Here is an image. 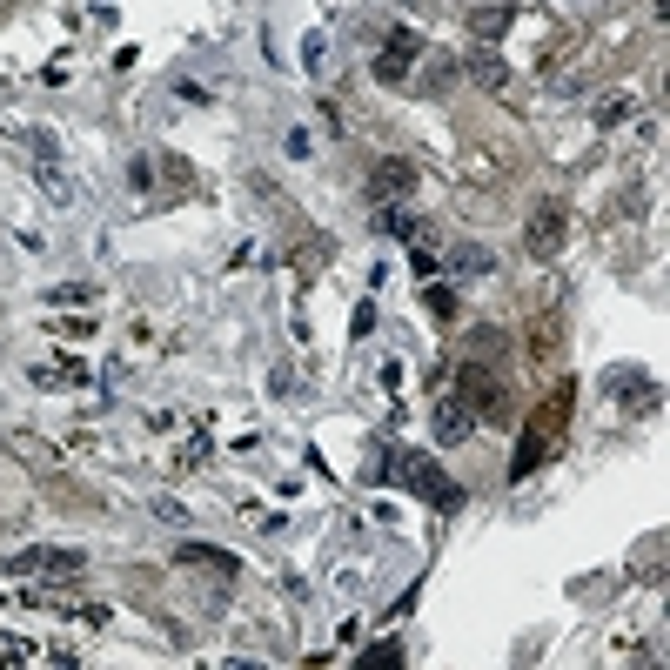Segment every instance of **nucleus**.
<instances>
[{"instance_id": "39448f33", "label": "nucleus", "mask_w": 670, "mask_h": 670, "mask_svg": "<svg viewBox=\"0 0 670 670\" xmlns=\"http://www.w3.org/2000/svg\"><path fill=\"white\" fill-rule=\"evenodd\" d=\"M416 188H423V168H416V161H402V155H389V161L369 168V201H376V208H402Z\"/></svg>"}, {"instance_id": "4468645a", "label": "nucleus", "mask_w": 670, "mask_h": 670, "mask_svg": "<svg viewBox=\"0 0 670 670\" xmlns=\"http://www.w3.org/2000/svg\"><path fill=\"white\" fill-rule=\"evenodd\" d=\"M54 329H61L67 342H88V335H94V315H61V322H54Z\"/></svg>"}, {"instance_id": "f03ea898", "label": "nucleus", "mask_w": 670, "mask_h": 670, "mask_svg": "<svg viewBox=\"0 0 670 670\" xmlns=\"http://www.w3.org/2000/svg\"><path fill=\"white\" fill-rule=\"evenodd\" d=\"M389 469H396L402 490L423 496V503H436V510H456V503H463V496H456V483H449V476L429 463V456H416V449H396V456H389Z\"/></svg>"}, {"instance_id": "f3484780", "label": "nucleus", "mask_w": 670, "mask_h": 670, "mask_svg": "<svg viewBox=\"0 0 670 670\" xmlns=\"http://www.w3.org/2000/svg\"><path fill=\"white\" fill-rule=\"evenodd\" d=\"M155 516H161V523H188V510H181L175 496H155Z\"/></svg>"}, {"instance_id": "9b49d317", "label": "nucleus", "mask_w": 670, "mask_h": 670, "mask_svg": "<svg viewBox=\"0 0 670 670\" xmlns=\"http://www.w3.org/2000/svg\"><path fill=\"white\" fill-rule=\"evenodd\" d=\"M449 268H456L463 282H476V275H490V268H496V255H490V248H476V242H463L456 255H449Z\"/></svg>"}, {"instance_id": "20e7f679", "label": "nucleus", "mask_w": 670, "mask_h": 670, "mask_svg": "<svg viewBox=\"0 0 670 670\" xmlns=\"http://www.w3.org/2000/svg\"><path fill=\"white\" fill-rule=\"evenodd\" d=\"M0 570H7V577H81V570H88V557H81V550H47V543H27V550H14Z\"/></svg>"}, {"instance_id": "ddd939ff", "label": "nucleus", "mask_w": 670, "mask_h": 670, "mask_svg": "<svg viewBox=\"0 0 670 670\" xmlns=\"http://www.w3.org/2000/svg\"><path fill=\"white\" fill-rule=\"evenodd\" d=\"M630 108H637L630 94H610V101L597 108V128H617V121H630Z\"/></svg>"}, {"instance_id": "f8f14e48", "label": "nucleus", "mask_w": 670, "mask_h": 670, "mask_svg": "<svg viewBox=\"0 0 670 670\" xmlns=\"http://www.w3.org/2000/svg\"><path fill=\"white\" fill-rule=\"evenodd\" d=\"M423 309H429V315H443V322H449V315H456V289L429 275V282H423Z\"/></svg>"}, {"instance_id": "f257e3e1", "label": "nucleus", "mask_w": 670, "mask_h": 670, "mask_svg": "<svg viewBox=\"0 0 670 670\" xmlns=\"http://www.w3.org/2000/svg\"><path fill=\"white\" fill-rule=\"evenodd\" d=\"M570 409H577V382L563 376L557 389L530 409V423H523V436H516V456H510V476H516V483H523V476H536V469L557 456L563 429H570Z\"/></svg>"}, {"instance_id": "dca6fc26", "label": "nucleus", "mask_w": 670, "mask_h": 670, "mask_svg": "<svg viewBox=\"0 0 670 670\" xmlns=\"http://www.w3.org/2000/svg\"><path fill=\"white\" fill-rule=\"evenodd\" d=\"M369 329H376V302H362V309H356V322H349V335H356V342H362Z\"/></svg>"}, {"instance_id": "2eb2a0df", "label": "nucleus", "mask_w": 670, "mask_h": 670, "mask_svg": "<svg viewBox=\"0 0 670 670\" xmlns=\"http://www.w3.org/2000/svg\"><path fill=\"white\" fill-rule=\"evenodd\" d=\"M128 181H134V195H148V188H155V168H148V155H134Z\"/></svg>"}, {"instance_id": "423d86ee", "label": "nucleus", "mask_w": 670, "mask_h": 670, "mask_svg": "<svg viewBox=\"0 0 670 670\" xmlns=\"http://www.w3.org/2000/svg\"><path fill=\"white\" fill-rule=\"evenodd\" d=\"M563 242H570V208H563V201H543L530 215V228H523V248H530L536 262H550V255H563Z\"/></svg>"}, {"instance_id": "6e6552de", "label": "nucleus", "mask_w": 670, "mask_h": 670, "mask_svg": "<svg viewBox=\"0 0 670 670\" xmlns=\"http://www.w3.org/2000/svg\"><path fill=\"white\" fill-rule=\"evenodd\" d=\"M181 563H201V570H215V577H235L242 563L228 557V550H215V543H181Z\"/></svg>"}, {"instance_id": "7ed1b4c3", "label": "nucleus", "mask_w": 670, "mask_h": 670, "mask_svg": "<svg viewBox=\"0 0 670 670\" xmlns=\"http://www.w3.org/2000/svg\"><path fill=\"white\" fill-rule=\"evenodd\" d=\"M416 61H423V34L416 27H389L376 47V61H369V74H376L382 88H402L409 74H416Z\"/></svg>"}, {"instance_id": "1a4fd4ad", "label": "nucleus", "mask_w": 670, "mask_h": 670, "mask_svg": "<svg viewBox=\"0 0 670 670\" xmlns=\"http://www.w3.org/2000/svg\"><path fill=\"white\" fill-rule=\"evenodd\" d=\"M382 228L402 235V242H416V248H429V222L423 215H409V208H382Z\"/></svg>"}, {"instance_id": "0eeeda50", "label": "nucleus", "mask_w": 670, "mask_h": 670, "mask_svg": "<svg viewBox=\"0 0 670 670\" xmlns=\"http://www.w3.org/2000/svg\"><path fill=\"white\" fill-rule=\"evenodd\" d=\"M469 429H476V409L456 389H443L436 396V443H469Z\"/></svg>"}, {"instance_id": "9d476101", "label": "nucleus", "mask_w": 670, "mask_h": 670, "mask_svg": "<svg viewBox=\"0 0 670 670\" xmlns=\"http://www.w3.org/2000/svg\"><path fill=\"white\" fill-rule=\"evenodd\" d=\"M469 74H476V81H483L490 94H503V88H510V67L496 61L490 47H476V54H469Z\"/></svg>"}]
</instances>
